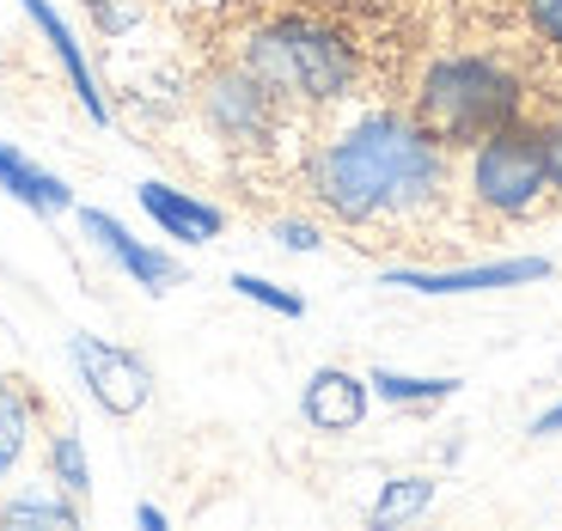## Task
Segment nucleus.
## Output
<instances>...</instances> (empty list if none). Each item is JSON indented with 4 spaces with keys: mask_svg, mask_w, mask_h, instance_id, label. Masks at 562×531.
Wrapping results in <instances>:
<instances>
[{
    "mask_svg": "<svg viewBox=\"0 0 562 531\" xmlns=\"http://www.w3.org/2000/svg\"><path fill=\"white\" fill-rule=\"evenodd\" d=\"M324 214L342 226H416L447 196V147L416 128V116L373 111L337 140H324L306 166Z\"/></svg>",
    "mask_w": 562,
    "mask_h": 531,
    "instance_id": "obj_1",
    "label": "nucleus"
},
{
    "mask_svg": "<svg viewBox=\"0 0 562 531\" xmlns=\"http://www.w3.org/2000/svg\"><path fill=\"white\" fill-rule=\"evenodd\" d=\"M526 104L520 74L502 56H440L416 86V128L440 147H477Z\"/></svg>",
    "mask_w": 562,
    "mask_h": 531,
    "instance_id": "obj_2",
    "label": "nucleus"
},
{
    "mask_svg": "<svg viewBox=\"0 0 562 531\" xmlns=\"http://www.w3.org/2000/svg\"><path fill=\"white\" fill-rule=\"evenodd\" d=\"M239 68H251L281 104H330L355 80L349 43L312 19H276V25L251 31L239 49Z\"/></svg>",
    "mask_w": 562,
    "mask_h": 531,
    "instance_id": "obj_3",
    "label": "nucleus"
},
{
    "mask_svg": "<svg viewBox=\"0 0 562 531\" xmlns=\"http://www.w3.org/2000/svg\"><path fill=\"white\" fill-rule=\"evenodd\" d=\"M471 202H477L490 221H532L550 202H562L557 178H550L544 128L514 116V123H502L495 135H483L477 147H471Z\"/></svg>",
    "mask_w": 562,
    "mask_h": 531,
    "instance_id": "obj_4",
    "label": "nucleus"
},
{
    "mask_svg": "<svg viewBox=\"0 0 562 531\" xmlns=\"http://www.w3.org/2000/svg\"><path fill=\"white\" fill-rule=\"evenodd\" d=\"M202 111H209L214 135H221L226 147H269V140H276V123H281V99L251 68L214 74L209 92H202Z\"/></svg>",
    "mask_w": 562,
    "mask_h": 531,
    "instance_id": "obj_5",
    "label": "nucleus"
},
{
    "mask_svg": "<svg viewBox=\"0 0 562 531\" xmlns=\"http://www.w3.org/2000/svg\"><path fill=\"white\" fill-rule=\"evenodd\" d=\"M74 366H80L86 392L99 397L111 416H135V409L154 397V373H147L128 349H111L99 336H74Z\"/></svg>",
    "mask_w": 562,
    "mask_h": 531,
    "instance_id": "obj_6",
    "label": "nucleus"
},
{
    "mask_svg": "<svg viewBox=\"0 0 562 531\" xmlns=\"http://www.w3.org/2000/svg\"><path fill=\"white\" fill-rule=\"evenodd\" d=\"M550 257H507V263H471V269H385V287L409 294H483V287H520L544 281Z\"/></svg>",
    "mask_w": 562,
    "mask_h": 531,
    "instance_id": "obj_7",
    "label": "nucleus"
},
{
    "mask_svg": "<svg viewBox=\"0 0 562 531\" xmlns=\"http://www.w3.org/2000/svg\"><path fill=\"white\" fill-rule=\"evenodd\" d=\"M300 416H306L318 433H349V428H361V416H367V379L342 373V366H318V373L306 379Z\"/></svg>",
    "mask_w": 562,
    "mask_h": 531,
    "instance_id": "obj_8",
    "label": "nucleus"
},
{
    "mask_svg": "<svg viewBox=\"0 0 562 531\" xmlns=\"http://www.w3.org/2000/svg\"><path fill=\"white\" fill-rule=\"evenodd\" d=\"M80 226H86L92 238H99L104 251H111L116 263H123L128 275L140 281V287H147V294H166L171 281H183V269L171 263L166 251H147V245H140V238H128V226H123V221H111L104 208H80Z\"/></svg>",
    "mask_w": 562,
    "mask_h": 531,
    "instance_id": "obj_9",
    "label": "nucleus"
},
{
    "mask_svg": "<svg viewBox=\"0 0 562 531\" xmlns=\"http://www.w3.org/2000/svg\"><path fill=\"white\" fill-rule=\"evenodd\" d=\"M135 196H140V208L154 214L171 238H178V245H209V238L226 226V214L214 208V202L183 196V190H171V183H140Z\"/></svg>",
    "mask_w": 562,
    "mask_h": 531,
    "instance_id": "obj_10",
    "label": "nucleus"
},
{
    "mask_svg": "<svg viewBox=\"0 0 562 531\" xmlns=\"http://www.w3.org/2000/svg\"><path fill=\"white\" fill-rule=\"evenodd\" d=\"M19 7H25L31 13V25L43 31V37L56 43V56H61V68H68V80H74V92H80V104H86V116H92V123H104V99H99V86H92V74H86V56H80V43L68 37V25H61V13L56 7H49V0H19Z\"/></svg>",
    "mask_w": 562,
    "mask_h": 531,
    "instance_id": "obj_11",
    "label": "nucleus"
},
{
    "mask_svg": "<svg viewBox=\"0 0 562 531\" xmlns=\"http://www.w3.org/2000/svg\"><path fill=\"white\" fill-rule=\"evenodd\" d=\"M0 190H7V196H19L25 208H37V214L74 208V190H68V183L49 178L43 166H31V159L13 154V147H0Z\"/></svg>",
    "mask_w": 562,
    "mask_h": 531,
    "instance_id": "obj_12",
    "label": "nucleus"
},
{
    "mask_svg": "<svg viewBox=\"0 0 562 531\" xmlns=\"http://www.w3.org/2000/svg\"><path fill=\"white\" fill-rule=\"evenodd\" d=\"M428 501H435V476H397L373 501V526H404V519L428 513Z\"/></svg>",
    "mask_w": 562,
    "mask_h": 531,
    "instance_id": "obj_13",
    "label": "nucleus"
},
{
    "mask_svg": "<svg viewBox=\"0 0 562 531\" xmlns=\"http://www.w3.org/2000/svg\"><path fill=\"white\" fill-rule=\"evenodd\" d=\"M367 392H380L385 404H447L459 392V379H409V373L380 366V373H367Z\"/></svg>",
    "mask_w": 562,
    "mask_h": 531,
    "instance_id": "obj_14",
    "label": "nucleus"
},
{
    "mask_svg": "<svg viewBox=\"0 0 562 531\" xmlns=\"http://www.w3.org/2000/svg\"><path fill=\"white\" fill-rule=\"evenodd\" d=\"M25 433H31V404H25V392H19V379L0 373V476L19 464Z\"/></svg>",
    "mask_w": 562,
    "mask_h": 531,
    "instance_id": "obj_15",
    "label": "nucleus"
},
{
    "mask_svg": "<svg viewBox=\"0 0 562 531\" xmlns=\"http://www.w3.org/2000/svg\"><path fill=\"white\" fill-rule=\"evenodd\" d=\"M0 526H61V531H74L80 526V507L56 501V495H25V501L0 507Z\"/></svg>",
    "mask_w": 562,
    "mask_h": 531,
    "instance_id": "obj_16",
    "label": "nucleus"
},
{
    "mask_svg": "<svg viewBox=\"0 0 562 531\" xmlns=\"http://www.w3.org/2000/svg\"><path fill=\"white\" fill-rule=\"evenodd\" d=\"M49 471H56V483L80 501L86 489H92V471H86V447L80 433H56V447H49Z\"/></svg>",
    "mask_w": 562,
    "mask_h": 531,
    "instance_id": "obj_17",
    "label": "nucleus"
},
{
    "mask_svg": "<svg viewBox=\"0 0 562 531\" xmlns=\"http://www.w3.org/2000/svg\"><path fill=\"white\" fill-rule=\"evenodd\" d=\"M233 287H239L245 300H257V306L281 312V318H306V300L288 294V287H276V281H263V275H233Z\"/></svg>",
    "mask_w": 562,
    "mask_h": 531,
    "instance_id": "obj_18",
    "label": "nucleus"
},
{
    "mask_svg": "<svg viewBox=\"0 0 562 531\" xmlns=\"http://www.w3.org/2000/svg\"><path fill=\"white\" fill-rule=\"evenodd\" d=\"M526 7V25H532V37L544 43L550 56H562V0H520Z\"/></svg>",
    "mask_w": 562,
    "mask_h": 531,
    "instance_id": "obj_19",
    "label": "nucleus"
},
{
    "mask_svg": "<svg viewBox=\"0 0 562 531\" xmlns=\"http://www.w3.org/2000/svg\"><path fill=\"white\" fill-rule=\"evenodd\" d=\"M86 7H92V19H99V31H128L140 19V0H86Z\"/></svg>",
    "mask_w": 562,
    "mask_h": 531,
    "instance_id": "obj_20",
    "label": "nucleus"
},
{
    "mask_svg": "<svg viewBox=\"0 0 562 531\" xmlns=\"http://www.w3.org/2000/svg\"><path fill=\"white\" fill-rule=\"evenodd\" d=\"M276 238L288 245V251H318V245H324L318 226H306V221H281V226H276Z\"/></svg>",
    "mask_w": 562,
    "mask_h": 531,
    "instance_id": "obj_21",
    "label": "nucleus"
},
{
    "mask_svg": "<svg viewBox=\"0 0 562 531\" xmlns=\"http://www.w3.org/2000/svg\"><path fill=\"white\" fill-rule=\"evenodd\" d=\"M544 154H550V178H557V196H562V111L544 123Z\"/></svg>",
    "mask_w": 562,
    "mask_h": 531,
    "instance_id": "obj_22",
    "label": "nucleus"
},
{
    "mask_svg": "<svg viewBox=\"0 0 562 531\" xmlns=\"http://www.w3.org/2000/svg\"><path fill=\"white\" fill-rule=\"evenodd\" d=\"M550 433H562V404H557V409H544V416L532 421V440H550Z\"/></svg>",
    "mask_w": 562,
    "mask_h": 531,
    "instance_id": "obj_23",
    "label": "nucleus"
}]
</instances>
